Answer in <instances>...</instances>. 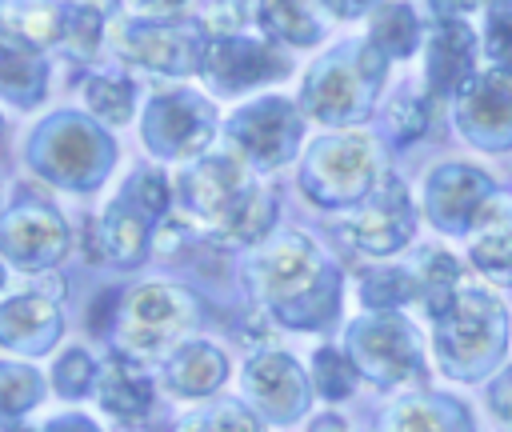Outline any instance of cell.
<instances>
[{"instance_id":"obj_1","label":"cell","mask_w":512,"mask_h":432,"mask_svg":"<svg viewBox=\"0 0 512 432\" xmlns=\"http://www.w3.org/2000/svg\"><path fill=\"white\" fill-rule=\"evenodd\" d=\"M180 204L204 232L224 248L256 244L276 224V200L264 184H256L252 168L228 152H204L176 180Z\"/></svg>"},{"instance_id":"obj_2","label":"cell","mask_w":512,"mask_h":432,"mask_svg":"<svg viewBox=\"0 0 512 432\" xmlns=\"http://www.w3.org/2000/svg\"><path fill=\"white\" fill-rule=\"evenodd\" d=\"M244 280L288 328H324L340 308V272L304 232L272 236L252 256Z\"/></svg>"},{"instance_id":"obj_3","label":"cell","mask_w":512,"mask_h":432,"mask_svg":"<svg viewBox=\"0 0 512 432\" xmlns=\"http://www.w3.org/2000/svg\"><path fill=\"white\" fill-rule=\"evenodd\" d=\"M388 60L368 40H344L332 44L300 84V112L328 124V128H352L364 124L376 112V100L384 92Z\"/></svg>"},{"instance_id":"obj_4","label":"cell","mask_w":512,"mask_h":432,"mask_svg":"<svg viewBox=\"0 0 512 432\" xmlns=\"http://www.w3.org/2000/svg\"><path fill=\"white\" fill-rule=\"evenodd\" d=\"M24 156L32 172H40L48 184L68 188V192H88L104 184L116 160V140L88 112L60 108L32 128Z\"/></svg>"},{"instance_id":"obj_5","label":"cell","mask_w":512,"mask_h":432,"mask_svg":"<svg viewBox=\"0 0 512 432\" xmlns=\"http://www.w3.org/2000/svg\"><path fill=\"white\" fill-rule=\"evenodd\" d=\"M440 368L456 380H480L504 356L508 316L504 304L476 280H464L452 304L432 320Z\"/></svg>"},{"instance_id":"obj_6","label":"cell","mask_w":512,"mask_h":432,"mask_svg":"<svg viewBox=\"0 0 512 432\" xmlns=\"http://www.w3.org/2000/svg\"><path fill=\"white\" fill-rule=\"evenodd\" d=\"M388 180V160L368 132L320 136L300 168V188L320 208H360Z\"/></svg>"},{"instance_id":"obj_7","label":"cell","mask_w":512,"mask_h":432,"mask_svg":"<svg viewBox=\"0 0 512 432\" xmlns=\"http://www.w3.org/2000/svg\"><path fill=\"white\" fill-rule=\"evenodd\" d=\"M196 320H200V304L188 288L164 284V280L140 284L120 296L116 324H112L116 352L128 360H140V364L172 356L180 348V340L196 328Z\"/></svg>"},{"instance_id":"obj_8","label":"cell","mask_w":512,"mask_h":432,"mask_svg":"<svg viewBox=\"0 0 512 432\" xmlns=\"http://www.w3.org/2000/svg\"><path fill=\"white\" fill-rule=\"evenodd\" d=\"M204 32L196 20H144L128 16L112 28V52L120 64L156 76H196Z\"/></svg>"},{"instance_id":"obj_9","label":"cell","mask_w":512,"mask_h":432,"mask_svg":"<svg viewBox=\"0 0 512 432\" xmlns=\"http://www.w3.org/2000/svg\"><path fill=\"white\" fill-rule=\"evenodd\" d=\"M288 68H292L288 52L276 40H268L264 32L260 36L228 32V36H204L196 76L216 96H240V92H252L260 84L284 80Z\"/></svg>"},{"instance_id":"obj_10","label":"cell","mask_w":512,"mask_h":432,"mask_svg":"<svg viewBox=\"0 0 512 432\" xmlns=\"http://www.w3.org/2000/svg\"><path fill=\"white\" fill-rule=\"evenodd\" d=\"M144 148L160 160H200L216 136V108L192 88L156 92L140 116Z\"/></svg>"},{"instance_id":"obj_11","label":"cell","mask_w":512,"mask_h":432,"mask_svg":"<svg viewBox=\"0 0 512 432\" xmlns=\"http://www.w3.org/2000/svg\"><path fill=\"white\" fill-rule=\"evenodd\" d=\"M224 132L248 168H280L304 140V112L288 96H260L240 104L224 120Z\"/></svg>"},{"instance_id":"obj_12","label":"cell","mask_w":512,"mask_h":432,"mask_svg":"<svg viewBox=\"0 0 512 432\" xmlns=\"http://www.w3.org/2000/svg\"><path fill=\"white\" fill-rule=\"evenodd\" d=\"M344 348H348L344 356L352 360V368L364 372L380 388L404 384V380L420 376V368H424L420 340H416L412 324L396 312H368V316L352 320Z\"/></svg>"},{"instance_id":"obj_13","label":"cell","mask_w":512,"mask_h":432,"mask_svg":"<svg viewBox=\"0 0 512 432\" xmlns=\"http://www.w3.org/2000/svg\"><path fill=\"white\" fill-rule=\"evenodd\" d=\"M0 252L20 272H48L68 252V224L48 200L24 192L0 212Z\"/></svg>"},{"instance_id":"obj_14","label":"cell","mask_w":512,"mask_h":432,"mask_svg":"<svg viewBox=\"0 0 512 432\" xmlns=\"http://www.w3.org/2000/svg\"><path fill=\"white\" fill-rule=\"evenodd\" d=\"M452 124L468 144L484 152L512 148V76L480 68L452 100Z\"/></svg>"},{"instance_id":"obj_15","label":"cell","mask_w":512,"mask_h":432,"mask_svg":"<svg viewBox=\"0 0 512 432\" xmlns=\"http://www.w3.org/2000/svg\"><path fill=\"white\" fill-rule=\"evenodd\" d=\"M496 196V184L488 172L472 168V164H460V160H448V164H436L424 180V208H428V220L440 228V232H452V236H464L476 228L484 204Z\"/></svg>"},{"instance_id":"obj_16","label":"cell","mask_w":512,"mask_h":432,"mask_svg":"<svg viewBox=\"0 0 512 432\" xmlns=\"http://www.w3.org/2000/svg\"><path fill=\"white\" fill-rule=\"evenodd\" d=\"M416 204L408 196V184L388 172V180L352 212L344 224L348 240L368 256H392L416 236Z\"/></svg>"},{"instance_id":"obj_17","label":"cell","mask_w":512,"mask_h":432,"mask_svg":"<svg viewBox=\"0 0 512 432\" xmlns=\"http://www.w3.org/2000/svg\"><path fill=\"white\" fill-rule=\"evenodd\" d=\"M480 36L468 20H432L424 36V92L428 100H456L460 88L480 72Z\"/></svg>"},{"instance_id":"obj_18","label":"cell","mask_w":512,"mask_h":432,"mask_svg":"<svg viewBox=\"0 0 512 432\" xmlns=\"http://www.w3.org/2000/svg\"><path fill=\"white\" fill-rule=\"evenodd\" d=\"M244 396L252 412L268 424H288L308 408L304 368L284 352H256L244 364Z\"/></svg>"},{"instance_id":"obj_19","label":"cell","mask_w":512,"mask_h":432,"mask_svg":"<svg viewBox=\"0 0 512 432\" xmlns=\"http://www.w3.org/2000/svg\"><path fill=\"white\" fill-rule=\"evenodd\" d=\"M152 248V220L124 196H116L100 220L88 224V260L116 264V268H136Z\"/></svg>"},{"instance_id":"obj_20","label":"cell","mask_w":512,"mask_h":432,"mask_svg":"<svg viewBox=\"0 0 512 432\" xmlns=\"http://www.w3.org/2000/svg\"><path fill=\"white\" fill-rule=\"evenodd\" d=\"M60 328V304L44 288L0 300V344L20 356H44L60 340Z\"/></svg>"},{"instance_id":"obj_21","label":"cell","mask_w":512,"mask_h":432,"mask_svg":"<svg viewBox=\"0 0 512 432\" xmlns=\"http://www.w3.org/2000/svg\"><path fill=\"white\" fill-rule=\"evenodd\" d=\"M96 400H100V408H104L112 420H120V424H140V420L152 412V376L144 372L140 360H128V356L112 352V356L100 364Z\"/></svg>"},{"instance_id":"obj_22","label":"cell","mask_w":512,"mask_h":432,"mask_svg":"<svg viewBox=\"0 0 512 432\" xmlns=\"http://www.w3.org/2000/svg\"><path fill=\"white\" fill-rule=\"evenodd\" d=\"M64 36V0H0V40L28 48V52H48L60 48Z\"/></svg>"},{"instance_id":"obj_23","label":"cell","mask_w":512,"mask_h":432,"mask_svg":"<svg viewBox=\"0 0 512 432\" xmlns=\"http://www.w3.org/2000/svg\"><path fill=\"white\" fill-rule=\"evenodd\" d=\"M228 380V360L208 340H188L164 360V388L184 400H204Z\"/></svg>"},{"instance_id":"obj_24","label":"cell","mask_w":512,"mask_h":432,"mask_svg":"<svg viewBox=\"0 0 512 432\" xmlns=\"http://www.w3.org/2000/svg\"><path fill=\"white\" fill-rule=\"evenodd\" d=\"M472 264L488 280L512 284V196L500 188L472 228Z\"/></svg>"},{"instance_id":"obj_25","label":"cell","mask_w":512,"mask_h":432,"mask_svg":"<svg viewBox=\"0 0 512 432\" xmlns=\"http://www.w3.org/2000/svg\"><path fill=\"white\" fill-rule=\"evenodd\" d=\"M256 20L280 48H312L328 32V16L316 0H256Z\"/></svg>"},{"instance_id":"obj_26","label":"cell","mask_w":512,"mask_h":432,"mask_svg":"<svg viewBox=\"0 0 512 432\" xmlns=\"http://www.w3.org/2000/svg\"><path fill=\"white\" fill-rule=\"evenodd\" d=\"M80 100H84V112L96 120V124H128L132 112H136V80L124 72V68H100V72H88L80 80Z\"/></svg>"},{"instance_id":"obj_27","label":"cell","mask_w":512,"mask_h":432,"mask_svg":"<svg viewBox=\"0 0 512 432\" xmlns=\"http://www.w3.org/2000/svg\"><path fill=\"white\" fill-rule=\"evenodd\" d=\"M384 60H408L424 44V24L412 4L404 0H384L368 16V36H364Z\"/></svg>"},{"instance_id":"obj_28","label":"cell","mask_w":512,"mask_h":432,"mask_svg":"<svg viewBox=\"0 0 512 432\" xmlns=\"http://www.w3.org/2000/svg\"><path fill=\"white\" fill-rule=\"evenodd\" d=\"M48 92V64L40 52L0 40V100L16 108H36Z\"/></svg>"},{"instance_id":"obj_29","label":"cell","mask_w":512,"mask_h":432,"mask_svg":"<svg viewBox=\"0 0 512 432\" xmlns=\"http://www.w3.org/2000/svg\"><path fill=\"white\" fill-rule=\"evenodd\" d=\"M392 432H472V420L464 404L436 392H420L404 396L392 408Z\"/></svg>"},{"instance_id":"obj_30","label":"cell","mask_w":512,"mask_h":432,"mask_svg":"<svg viewBox=\"0 0 512 432\" xmlns=\"http://www.w3.org/2000/svg\"><path fill=\"white\" fill-rule=\"evenodd\" d=\"M108 36V0H64V36L60 48L68 60L88 64Z\"/></svg>"},{"instance_id":"obj_31","label":"cell","mask_w":512,"mask_h":432,"mask_svg":"<svg viewBox=\"0 0 512 432\" xmlns=\"http://www.w3.org/2000/svg\"><path fill=\"white\" fill-rule=\"evenodd\" d=\"M412 272H416V284H420V304L436 320L452 304L460 284H464L460 260L452 252H444V248H420V260L412 264Z\"/></svg>"},{"instance_id":"obj_32","label":"cell","mask_w":512,"mask_h":432,"mask_svg":"<svg viewBox=\"0 0 512 432\" xmlns=\"http://www.w3.org/2000/svg\"><path fill=\"white\" fill-rule=\"evenodd\" d=\"M360 300H364L372 312H396L400 304L420 300L416 272H412V268H400V264L372 268V272L360 280Z\"/></svg>"},{"instance_id":"obj_33","label":"cell","mask_w":512,"mask_h":432,"mask_svg":"<svg viewBox=\"0 0 512 432\" xmlns=\"http://www.w3.org/2000/svg\"><path fill=\"white\" fill-rule=\"evenodd\" d=\"M44 400V376L32 364L0 360V420H20Z\"/></svg>"},{"instance_id":"obj_34","label":"cell","mask_w":512,"mask_h":432,"mask_svg":"<svg viewBox=\"0 0 512 432\" xmlns=\"http://www.w3.org/2000/svg\"><path fill=\"white\" fill-rule=\"evenodd\" d=\"M428 120H432V100H428V92L404 88V92H396V96L388 100V108H384V128H388V136H392L396 144L420 140L424 128H428Z\"/></svg>"},{"instance_id":"obj_35","label":"cell","mask_w":512,"mask_h":432,"mask_svg":"<svg viewBox=\"0 0 512 432\" xmlns=\"http://www.w3.org/2000/svg\"><path fill=\"white\" fill-rule=\"evenodd\" d=\"M480 20H484V28H480L484 68L512 76V0H492Z\"/></svg>"},{"instance_id":"obj_36","label":"cell","mask_w":512,"mask_h":432,"mask_svg":"<svg viewBox=\"0 0 512 432\" xmlns=\"http://www.w3.org/2000/svg\"><path fill=\"white\" fill-rule=\"evenodd\" d=\"M120 196L132 200L152 224H156V220H168V208H172V184H168V176H164L160 168H136V172L124 180Z\"/></svg>"},{"instance_id":"obj_37","label":"cell","mask_w":512,"mask_h":432,"mask_svg":"<svg viewBox=\"0 0 512 432\" xmlns=\"http://www.w3.org/2000/svg\"><path fill=\"white\" fill-rule=\"evenodd\" d=\"M96 376H100V364L84 348H68L52 364V388L64 400H84L88 392H96Z\"/></svg>"},{"instance_id":"obj_38","label":"cell","mask_w":512,"mask_h":432,"mask_svg":"<svg viewBox=\"0 0 512 432\" xmlns=\"http://www.w3.org/2000/svg\"><path fill=\"white\" fill-rule=\"evenodd\" d=\"M356 368L340 348H316L312 352V384L324 400H344L356 388Z\"/></svg>"},{"instance_id":"obj_39","label":"cell","mask_w":512,"mask_h":432,"mask_svg":"<svg viewBox=\"0 0 512 432\" xmlns=\"http://www.w3.org/2000/svg\"><path fill=\"white\" fill-rule=\"evenodd\" d=\"M180 432H264V424L252 408H244L236 400H224V404H216L200 416H188L180 424Z\"/></svg>"},{"instance_id":"obj_40","label":"cell","mask_w":512,"mask_h":432,"mask_svg":"<svg viewBox=\"0 0 512 432\" xmlns=\"http://www.w3.org/2000/svg\"><path fill=\"white\" fill-rule=\"evenodd\" d=\"M248 20H256V0H220L196 24L204 36H228V32H244Z\"/></svg>"},{"instance_id":"obj_41","label":"cell","mask_w":512,"mask_h":432,"mask_svg":"<svg viewBox=\"0 0 512 432\" xmlns=\"http://www.w3.org/2000/svg\"><path fill=\"white\" fill-rule=\"evenodd\" d=\"M124 4L144 20H184V12H192L200 0H124Z\"/></svg>"},{"instance_id":"obj_42","label":"cell","mask_w":512,"mask_h":432,"mask_svg":"<svg viewBox=\"0 0 512 432\" xmlns=\"http://www.w3.org/2000/svg\"><path fill=\"white\" fill-rule=\"evenodd\" d=\"M488 408L500 424H512V364L488 384Z\"/></svg>"},{"instance_id":"obj_43","label":"cell","mask_w":512,"mask_h":432,"mask_svg":"<svg viewBox=\"0 0 512 432\" xmlns=\"http://www.w3.org/2000/svg\"><path fill=\"white\" fill-rule=\"evenodd\" d=\"M432 4V20H472L484 16L492 0H428Z\"/></svg>"},{"instance_id":"obj_44","label":"cell","mask_w":512,"mask_h":432,"mask_svg":"<svg viewBox=\"0 0 512 432\" xmlns=\"http://www.w3.org/2000/svg\"><path fill=\"white\" fill-rule=\"evenodd\" d=\"M316 4L332 20H360V16H372L384 0H316Z\"/></svg>"},{"instance_id":"obj_45","label":"cell","mask_w":512,"mask_h":432,"mask_svg":"<svg viewBox=\"0 0 512 432\" xmlns=\"http://www.w3.org/2000/svg\"><path fill=\"white\" fill-rule=\"evenodd\" d=\"M40 432H100V428H96L88 416H76V412H72V416H56V420H48Z\"/></svg>"},{"instance_id":"obj_46","label":"cell","mask_w":512,"mask_h":432,"mask_svg":"<svg viewBox=\"0 0 512 432\" xmlns=\"http://www.w3.org/2000/svg\"><path fill=\"white\" fill-rule=\"evenodd\" d=\"M304 432H348V424H344L340 416H320V420H312Z\"/></svg>"},{"instance_id":"obj_47","label":"cell","mask_w":512,"mask_h":432,"mask_svg":"<svg viewBox=\"0 0 512 432\" xmlns=\"http://www.w3.org/2000/svg\"><path fill=\"white\" fill-rule=\"evenodd\" d=\"M4 276H8V272H4V264H0V288H4Z\"/></svg>"},{"instance_id":"obj_48","label":"cell","mask_w":512,"mask_h":432,"mask_svg":"<svg viewBox=\"0 0 512 432\" xmlns=\"http://www.w3.org/2000/svg\"><path fill=\"white\" fill-rule=\"evenodd\" d=\"M0 212H4V204H0Z\"/></svg>"},{"instance_id":"obj_49","label":"cell","mask_w":512,"mask_h":432,"mask_svg":"<svg viewBox=\"0 0 512 432\" xmlns=\"http://www.w3.org/2000/svg\"><path fill=\"white\" fill-rule=\"evenodd\" d=\"M0 128H4V120H0Z\"/></svg>"}]
</instances>
